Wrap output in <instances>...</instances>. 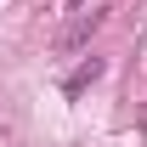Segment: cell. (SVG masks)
I'll return each instance as SVG.
<instances>
[{
	"label": "cell",
	"instance_id": "cell-1",
	"mask_svg": "<svg viewBox=\"0 0 147 147\" xmlns=\"http://www.w3.org/2000/svg\"><path fill=\"white\" fill-rule=\"evenodd\" d=\"M96 79H102V57H91V62H79V68H74L68 79H62V91H68V96H79L85 85H96Z\"/></svg>",
	"mask_w": 147,
	"mask_h": 147
},
{
	"label": "cell",
	"instance_id": "cell-2",
	"mask_svg": "<svg viewBox=\"0 0 147 147\" xmlns=\"http://www.w3.org/2000/svg\"><path fill=\"white\" fill-rule=\"evenodd\" d=\"M74 6H85V0H74Z\"/></svg>",
	"mask_w": 147,
	"mask_h": 147
}]
</instances>
